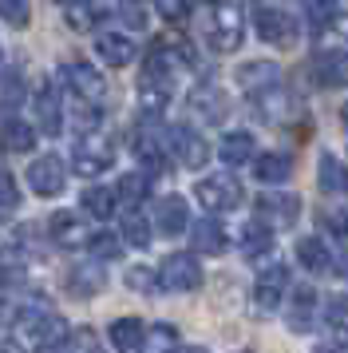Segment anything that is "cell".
<instances>
[{"label":"cell","instance_id":"cell-47","mask_svg":"<svg viewBox=\"0 0 348 353\" xmlns=\"http://www.w3.org/2000/svg\"><path fill=\"white\" fill-rule=\"evenodd\" d=\"M329 223H332V230H340V234L348 239V210H340V214H332Z\"/></svg>","mask_w":348,"mask_h":353},{"label":"cell","instance_id":"cell-16","mask_svg":"<svg viewBox=\"0 0 348 353\" xmlns=\"http://www.w3.org/2000/svg\"><path fill=\"white\" fill-rule=\"evenodd\" d=\"M285 294H289V270L285 266H269L253 282V302L261 305V310H277L285 302Z\"/></svg>","mask_w":348,"mask_h":353},{"label":"cell","instance_id":"cell-52","mask_svg":"<svg viewBox=\"0 0 348 353\" xmlns=\"http://www.w3.org/2000/svg\"><path fill=\"white\" fill-rule=\"evenodd\" d=\"M214 4H218V8H221V4H230V0H214Z\"/></svg>","mask_w":348,"mask_h":353},{"label":"cell","instance_id":"cell-26","mask_svg":"<svg viewBox=\"0 0 348 353\" xmlns=\"http://www.w3.org/2000/svg\"><path fill=\"white\" fill-rule=\"evenodd\" d=\"M316 183L325 194H348V167L336 155H320L316 163Z\"/></svg>","mask_w":348,"mask_h":353},{"label":"cell","instance_id":"cell-5","mask_svg":"<svg viewBox=\"0 0 348 353\" xmlns=\"http://www.w3.org/2000/svg\"><path fill=\"white\" fill-rule=\"evenodd\" d=\"M194 199L202 203L210 214H221V210H234L241 203V187H237L234 175H206L198 187H194Z\"/></svg>","mask_w":348,"mask_h":353},{"label":"cell","instance_id":"cell-41","mask_svg":"<svg viewBox=\"0 0 348 353\" xmlns=\"http://www.w3.org/2000/svg\"><path fill=\"white\" fill-rule=\"evenodd\" d=\"M127 286L139 290V294H151V290L158 286V274L146 270V266H131V270H127Z\"/></svg>","mask_w":348,"mask_h":353},{"label":"cell","instance_id":"cell-7","mask_svg":"<svg viewBox=\"0 0 348 353\" xmlns=\"http://www.w3.org/2000/svg\"><path fill=\"white\" fill-rule=\"evenodd\" d=\"M47 234H52V242L63 246V250H87L91 226L83 223L76 210H56V214L47 219Z\"/></svg>","mask_w":348,"mask_h":353},{"label":"cell","instance_id":"cell-14","mask_svg":"<svg viewBox=\"0 0 348 353\" xmlns=\"http://www.w3.org/2000/svg\"><path fill=\"white\" fill-rule=\"evenodd\" d=\"M257 214H261L265 226H289V223H297L301 199L297 194H285V191H269L257 199Z\"/></svg>","mask_w":348,"mask_h":353},{"label":"cell","instance_id":"cell-31","mask_svg":"<svg viewBox=\"0 0 348 353\" xmlns=\"http://www.w3.org/2000/svg\"><path fill=\"white\" fill-rule=\"evenodd\" d=\"M174 345H178V330L174 325H146L135 353H174Z\"/></svg>","mask_w":348,"mask_h":353},{"label":"cell","instance_id":"cell-24","mask_svg":"<svg viewBox=\"0 0 348 353\" xmlns=\"http://www.w3.org/2000/svg\"><path fill=\"white\" fill-rule=\"evenodd\" d=\"M190 246H194V254H221V250H226L221 223H214V219H198V223L190 226Z\"/></svg>","mask_w":348,"mask_h":353},{"label":"cell","instance_id":"cell-18","mask_svg":"<svg viewBox=\"0 0 348 353\" xmlns=\"http://www.w3.org/2000/svg\"><path fill=\"white\" fill-rule=\"evenodd\" d=\"M107 286V274H103V262H79L76 270L67 274V294L72 298H95L99 290Z\"/></svg>","mask_w":348,"mask_h":353},{"label":"cell","instance_id":"cell-23","mask_svg":"<svg viewBox=\"0 0 348 353\" xmlns=\"http://www.w3.org/2000/svg\"><path fill=\"white\" fill-rule=\"evenodd\" d=\"M237 246H241V254L246 258H265L273 250V226H265L261 219H253L237 230Z\"/></svg>","mask_w":348,"mask_h":353},{"label":"cell","instance_id":"cell-45","mask_svg":"<svg viewBox=\"0 0 348 353\" xmlns=\"http://www.w3.org/2000/svg\"><path fill=\"white\" fill-rule=\"evenodd\" d=\"M20 99H24V96H20V83H8V88H4V108H16V103H20Z\"/></svg>","mask_w":348,"mask_h":353},{"label":"cell","instance_id":"cell-38","mask_svg":"<svg viewBox=\"0 0 348 353\" xmlns=\"http://www.w3.org/2000/svg\"><path fill=\"white\" fill-rule=\"evenodd\" d=\"M67 350H72V353H103V350H99V337H95V330H87V325L67 334Z\"/></svg>","mask_w":348,"mask_h":353},{"label":"cell","instance_id":"cell-13","mask_svg":"<svg viewBox=\"0 0 348 353\" xmlns=\"http://www.w3.org/2000/svg\"><path fill=\"white\" fill-rule=\"evenodd\" d=\"M155 226H158V234H166V239L186 234V230H190V207H186V199H178V194L158 199V203H155Z\"/></svg>","mask_w":348,"mask_h":353},{"label":"cell","instance_id":"cell-39","mask_svg":"<svg viewBox=\"0 0 348 353\" xmlns=\"http://www.w3.org/2000/svg\"><path fill=\"white\" fill-rule=\"evenodd\" d=\"M194 108H198V112H206L210 119H221V115H226V99H221L214 88H206V92H198V96H194Z\"/></svg>","mask_w":348,"mask_h":353},{"label":"cell","instance_id":"cell-29","mask_svg":"<svg viewBox=\"0 0 348 353\" xmlns=\"http://www.w3.org/2000/svg\"><path fill=\"white\" fill-rule=\"evenodd\" d=\"M142 325L139 318H115L111 321V330H107V337H111V345L119 353H135L139 350V341H142Z\"/></svg>","mask_w":348,"mask_h":353},{"label":"cell","instance_id":"cell-53","mask_svg":"<svg viewBox=\"0 0 348 353\" xmlns=\"http://www.w3.org/2000/svg\"><path fill=\"white\" fill-rule=\"evenodd\" d=\"M52 4H67V0H52Z\"/></svg>","mask_w":348,"mask_h":353},{"label":"cell","instance_id":"cell-44","mask_svg":"<svg viewBox=\"0 0 348 353\" xmlns=\"http://www.w3.org/2000/svg\"><path fill=\"white\" fill-rule=\"evenodd\" d=\"M329 325L348 334V298H332L329 302Z\"/></svg>","mask_w":348,"mask_h":353},{"label":"cell","instance_id":"cell-48","mask_svg":"<svg viewBox=\"0 0 348 353\" xmlns=\"http://www.w3.org/2000/svg\"><path fill=\"white\" fill-rule=\"evenodd\" d=\"M174 353H206L202 345H174Z\"/></svg>","mask_w":348,"mask_h":353},{"label":"cell","instance_id":"cell-37","mask_svg":"<svg viewBox=\"0 0 348 353\" xmlns=\"http://www.w3.org/2000/svg\"><path fill=\"white\" fill-rule=\"evenodd\" d=\"M16 207H20V191H16V179L8 175V171H0V219L16 214Z\"/></svg>","mask_w":348,"mask_h":353},{"label":"cell","instance_id":"cell-43","mask_svg":"<svg viewBox=\"0 0 348 353\" xmlns=\"http://www.w3.org/2000/svg\"><path fill=\"white\" fill-rule=\"evenodd\" d=\"M155 8H158V17L171 20V24L190 17V0H155Z\"/></svg>","mask_w":348,"mask_h":353},{"label":"cell","instance_id":"cell-40","mask_svg":"<svg viewBox=\"0 0 348 353\" xmlns=\"http://www.w3.org/2000/svg\"><path fill=\"white\" fill-rule=\"evenodd\" d=\"M87 250H91L99 262H111V258H119V239H115V234H91Z\"/></svg>","mask_w":348,"mask_h":353},{"label":"cell","instance_id":"cell-19","mask_svg":"<svg viewBox=\"0 0 348 353\" xmlns=\"http://www.w3.org/2000/svg\"><path fill=\"white\" fill-rule=\"evenodd\" d=\"M281 80V68L273 64V60H250V64H241L237 68V83L246 88V92H269L273 83Z\"/></svg>","mask_w":348,"mask_h":353},{"label":"cell","instance_id":"cell-33","mask_svg":"<svg viewBox=\"0 0 348 353\" xmlns=\"http://www.w3.org/2000/svg\"><path fill=\"white\" fill-rule=\"evenodd\" d=\"M63 17L72 24V32H95V0H67Z\"/></svg>","mask_w":348,"mask_h":353},{"label":"cell","instance_id":"cell-10","mask_svg":"<svg viewBox=\"0 0 348 353\" xmlns=\"http://www.w3.org/2000/svg\"><path fill=\"white\" fill-rule=\"evenodd\" d=\"M63 83H67V92L79 99H87V103H95V99H103V92H107V83H103V76L95 72V64H87V60H67L63 64Z\"/></svg>","mask_w":348,"mask_h":353},{"label":"cell","instance_id":"cell-46","mask_svg":"<svg viewBox=\"0 0 348 353\" xmlns=\"http://www.w3.org/2000/svg\"><path fill=\"white\" fill-rule=\"evenodd\" d=\"M0 353H28V350H24V345H20L12 334H8V337H0Z\"/></svg>","mask_w":348,"mask_h":353},{"label":"cell","instance_id":"cell-28","mask_svg":"<svg viewBox=\"0 0 348 353\" xmlns=\"http://www.w3.org/2000/svg\"><path fill=\"white\" fill-rule=\"evenodd\" d=\"M297 262L305 266V270L313 274H325L332 266V250L325 246V239H316V234H309V239L297 242Z\"/></svg>","mask_w":348,"mask_h":353},{"label":"cell","instance_id":"cell-1","mask_svg":"<svg viewBox=\"0 0 348 353\" xmlns=\"http://www.w3.org/2000/svg\"><path fill=\"white\" fill-rule=\"evenodd\" d=\"M67 334L63 330V321L52 314V310H44V305H20L12 318V337L24 345V350H44V345H52V341H60V337Z\"/></svg>","mask_w":348,"mask_h":353},{"label":"cell","instance_id":"cell-11","mask_svg":"<svg viewBox=\"0 0 348 353\" xmlns=\"http://www.w3.org/2000/svg\"><path fill=\"white\" fill-rule=\"evenodd\" d=\"M162 151H166V131L158 123V115H142V123L135 128V155L155 171L162 163Z\"/></svg>","mask_w":348,"mask_h":353},{"label":"cell","instance_id":"cell-15","mask_svg":"<svg viewBox=\"0 0 348 353\" xmlns=\"http://www.w3.org/2000/svg\"><path fill=\"white\" fill-rule=\"evenodd\" d=\"M32 103H36V128L44 131V135H60L63 131V99L56 96V88L40 83Z\"/></svg>","mask_w":348,"mask_h":353},{"label":"cell","instance_id":"cell-30","mask_svg":"<svg viewBox=\"0 0 348 353\" xmlns=\"http://www.w3.org/2000/svg\"><path fill=\"white\" fill-rule=\"evenodd\" d=\"M119 230H123L127 246H135V250H146V246H151V239H155V226H151V219H142L139 210H127Z\"/></svg>","mask_w":348,"mask_h":353},{"label":"cell","instance_id":"cell-27","mask_svg":"<svg viewBox=\"0 0 348 353\" xmlns=\"http://www.w3.org/2000/svg\"><path fill=\"white\" fill-rule=\"evenodd\" d=\"M115 187H103V183H95V187H87L83 191V199H79V207H83V214H91L95 223H103V219H111L115 214Z\"/></svg>","mask_w":348,"mask_h":353},{"label":"cell","instance_id":"cell-54","mask_svg":"<svg viewBox=\"0 0 348 353\" xmlns=\"http://www.w3.org/2000/svg\"><path fill=\"white\" fill-rule=\"evenodd\" d=\"M241 353H250V350H241Z\"/></svg>","mask_w":348,"mask_h":353},{"label":"cell","instance_id":"cell-9","mask_svg":"<svg viewBox=\"0 0 348 353\" xmlns=\"http://www.w3.org/2000/svg\"><path fill=\"white\" fill-rule=\"evenodd\" d=\"M313 80L329 92L348 88V48H320L313 52Z\"/></svg>","mask_w":348,"mask_h":353},{"label":"cell","instance_id":"cell-35","mask_svg":"<svg viewBox=\"0 0 348 353\" xmlns=\"http://www.w3.org/2000/svg\"><path fill=\"white\" fill-rule=\"evenodd\" d=\"M24 286V258L16 250H0V290Z\"/></svg>","mask_w":348,"mask_h":353},{"label":"cell","instance_id":"cell-4","mask_svg":"<svg viewBox=\"0 0 348 353\" xmlns=\"http://www.w3.org/2000/svg\"><path fill=\"white\" fill-rule=\"evenodd\" d=\"M67 183V167L60 155H36L28 163V191L36 199H56Z\"/></svg>","mask_w":348,"mask_h":353},{"label":"cell","instance_id":"cell-51","mask_svg":"<svg viewBox=\"0 0 348 353\" xmlns=\"http://www.w3.org/2000/svg\"><path fill=\"white\" fill-rule=\"evenodd\" d=\"M340 270H345V278H348V258H345V262H340Z\"/></svg>","mask_w":348,"mask_h":353},{"label":"cell","instance_id":"cell-21","mask_svg":"<svg viewBox=\"0 0 348 353\" xmlns=\"http://www.w3.org/2000/svg\"><path fill=\"white\" fill-rule=\"evenodd\" d=\"M218 155L226 167H246V163H253V155H257V143H253L250 131H226L218 143Z\"/></svg>","mask_w":348,"mask_h":353},{"label":"cell","instance_id":"cell-50","mask_svg":"<svg viewBox=\"0 0 348 353\" xmlns=\"http://www.w3.org/2000/svg\"><path fill=\"white\" fill-rule=\"evenodd\" d=\"M0 72H4V44H0Z\"/></svg>","mask_w":348,"mask_h":353},{"label":"cell","instance_id":"cell-32","mask_svg":"<svg viewBox=\"0 0 348 353\" xmlns=\"http://www.w3.org/2000/svg\"><path fill=\"white\" fill-rule=\"evenodd\" d=\"M305 17L316 32H325L340 20V0H305Z\"/></svg>","mask_w":348,"mask_h":353},{"label":"cell","instance_id":"cell-3","mask_svg":"<svg viewBox=\"0 0 348 353\" xmlns=\"http://www.w3.org/2000/svg\"><path fill=\"white\" fill-rule=\"evenodd\" d=\"M111 163H115V151L103 135H83L72 147V171L83 179H99L103 171H111Z\"/></svg>","mask_w":348,"mask_h":353},{"label":"cell","instance_id":"cell-25","mask_svg":"<svg viewBox=\"0 0 348 353\" xmlns=\"http://www.w3.org/2000/svg\"><path fill=\"white\" fill-rule=\"evenodd\" d=\"M316 325V294L309 286H297L293 294V305H289V330H297V334H309Z\"/></svg>","mask_w":348,"mask_h":353},{"label":"cell","instance_id":"cell-36","mask_svg":"<svg viewBox=\"0 0 348 353\" xmlns=\"http://www.w3.org/2000/svg\"><path fill=\"white\" fill-rule=\"evenodd\" d=\"M0 20L12 24V28H28V20H32L28 0H0Z\"/></svg>","mask_w":348,"mask_h":353},{"label":"cell","instance_id":"cell-22","mask_svg":"<svg viewBox=\"0 0 348 353\" xmlns=\"http://www.w3.org/2000/svg\"><path fill=\"white\" fill-rule=\"evenodd\" d=\"M0 147H4L8 155H32V147H36V128L24 123V119H4V123H0Z\"/></svg>","mask_w":348,"mask_h":353},{"label":"cell","instance_id":"cell-8","mask_svg":"<svg viewBox=\"0 0 348 353\" xmlns=\"http://www.w3.org/2000/svg\"><path fill=\"white\" fill-rule=\"evenodd\" d=\"M166 147L174 151V159L182 163V167H190V171H198V167L210 159V143L202 139V131L186 128V123L166 131Z\"/></svg>","mask_w":348,"mask_h":353},{"label":"cell","instance_id":"cell-34","mask_svg":"<svg viewBox=\"0 0 348 353\" xmlns=\"http://www.w3.org/2000/svg\"><path fill=\"white\" fill-rule=\"evenodd\" d=\"M115 194H119V199H127V203L135 207V203H142V199L151 194V175H146V171H131V175L119 179Z\"/></svg>","mask_w":348,"mask_h":353},{"label":"cell","instance_id":"cell-49","mask_svg":"<svg viewBox=\"0 0 348 353\" xmlns=\"http://www.w3.org/2000/svg\"><path fill=\"white\" fill-rule=\"evenodd\" d=\"M340 123H345V128H348V103H345V108H340Z\"/></svg>","mask_w":348,"mask_h":353},{"label":"cell","instance_id":"cell-42","mask_svg":"<svg viewBox=\"0 0 348 353\" xmlns=\"http://www.w3.org/2000/svg\"><path fill=\"white\" fill-rule=\"evenodd\" d=\"M119 17H123V24L131 32H142L146 28V8H142L139 0H127L123 8H119Z\"/></svg>","mask_w":348,"mask_h":353},{"label":"cell","instance_id":"cell-17","mask_svg":"<svg viewBox=\"0 0 348 353\" xmlns=\"http://www.w3.org/2000/svg\"><path fill=\"white\" fill-rule=\"evenodd\" d=\"M241 40H246V32H241V17L234 12V4H221L218 12H214L210 44H214L218 52H237L241 48Z\"/></svg>","mask_w":348,"mask_h":353},{"label":"cell","instance_id":"cell-12","mask_svg":"<svg viewBox=\"0 0 348 353\" xmlns=\"http://www.w3.org/2000/svg\"><path fill=\"white\" fill-rule=\"evenodd\" d=\"M95 56L107 68H127L135 60V40L127 32H107V28H95Z\"/></svg>","mask_w":348,"mask_h":353},{"label":"cell","instance_id":"cell-2","mask_svg":"<svg viewBox=\"0 0 348 353\" xmlns=\"http://www.w3.org/2000/svg\"><path fill=\"white\" fill-rule=\"evenodd\" d=\"M158 286L171 290V294H190V290L202 286V266L194 254H166L162 266H158Z\"/></svg>","mask_w":348,"mask_h":353},{"label":"cell","instance_id":"cell-20","mask_svg":"<svg viewBox=\"0 0 348 353\" xmlns=\"http://www.w3.org/2000/svg\"><path fill=\"white\" fill-rule=\"evenodd\" d=\"M253 175H257V183H265V187H277V183H285V179L293 175V155H285V151L253 155Z\"/></svg>","mask_w":348,"mask_h":353},{"label":"cell","instance_id":"cell-6","mask_svg":"<svg viewBox=\"0 0 348 353\" xmlns=\"http://www.w3.org/2000/svg\"><path fill=\"white\" fill-rule=\"evenodd\" d=\"M253 28L265 44H277V48H289L297 44V20L289 17L285 8H257L253 12Z\"/></svg>","mask_w":348,"mask_h":353}]
</instances>
